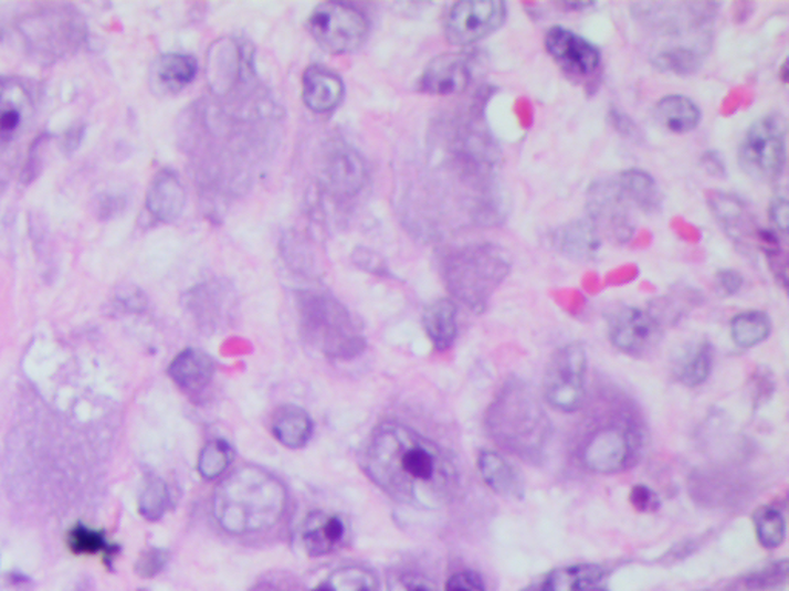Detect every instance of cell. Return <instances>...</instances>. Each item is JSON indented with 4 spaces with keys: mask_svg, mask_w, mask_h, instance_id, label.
<instances>
[{
    "mask_svg": "<svg viewBox=\"0 0 789 591\" xmlns=\"http://www.w3.org/2000/svg\"><path fill=\"white\" fill-rule=\"evenodd\" d=\"M478 472L484 484L503 498L517 500L525 496V483L522 476L499 453L483 450L478 456Z\"/></svg>",
    "mask_w": 789,
    "mask_h": 591,
    "instance_id": "27",
    "label": "cell"
},
{
    "mask_svg": "<svg viewBox=\"0 0 789 591\" xmlns=\"http://www.w3.org/2000/svg\"><path fill=\"white\" fill-rule=\"evenodd\" d=\"M272 432L284 447H304L314 433L311 416L296 405H281L272 416Z\"/></svg>",
    "mask_w": 789,
    "mask_h": 591,
    "instance_id": "31",
    "label": "cell"
},
{
    "mask_svg": "<svg viewBox=\"0 0 789 591\" xmlns=\"http://www.w3.org/2000/svg\"><path fill=\"white\" fill-rule=\"evenodd\" d=\"M769 219L782 234H787L789 221V207L785 196H776L769 207Z\"/></svg>",
    "mask_w": 789,
    "mask_h": 591,
    "instance_id": "49",
    "label": "cell"
},
{
    "mask_svg": "<svg viewBox=\"0 0 789 591\" xmlns=\"http://www.w3.org/2000/svg\"><path fill=\"white\" fill-rule=\"evenodd\" d=\"M214 371L217 366L212 356L198 348H187L181 351L169 367L171 381L190 394L204 390L212 382Z\"/></svg>",
    "mask_w": 789,
    "mask_h": 591,
    "instance_id": "26",
    "label": "cell"
},
{
    "mask_svg": "<svg viewBox=\"0 0 789 591\" xmlns=\"http://www.w3.org/2000/svg\"><path fill=\"white\" fill-rule=\"evenodd\" d=\"M424 330L433 347L439 351L448 350L456 338V305L451 299H436L425 307L423 315Z\"/></svg>",
    "mask_w": 789,
    "mask_h": 591,
    "instance_id": "34",
    "label": "cell"
},
{
    "mask_svg": "<svg viewBox=\"0 0 789 591\" xmlns=\"http://www.w3.org/2000/svg\"><path fill=\"white\" fill-rule=\"evenodd\" d=\"M346 523L339 515L312 511L301 526V542L307 555L326 556L337 551L346 539Z\"/></svg>",
    "mask_w": 789,
    "mask_h": 591,
    "instance_id": "21",
    "label": "cell"
},
{
    "mask_svg": "<svg viewBox=\"0 0 789 591\" xmlns=\"http://www.w3.org/2000/svg\"><path fill=\"white\" fill-rule=\"evenodd\" d=\"M788 562L769 563L745 578V589L749 591H775L787 584Z\"/></svg>",
    "mask_w": 789,
    "mask_h": 591,
    "instance_id": "42",
    "label": "cell"
},
{
    "mask_svg": "<svg viewBox=\"0 0 789 591\" xmlns=\"http://www.w3.org/2000/svg\"><path fill=\"white\" fill-rule=\"evenodd\" d=\"M351 260H354L355 264L359 265V267L367 270V272H388L385 261H382L377 253L370 252V250L367 249H361V246L355 250L354 254H351Z\"/></svg>",
    "mask_w": 789,
    "mask_h": 591,
    "instance_id": "48",
    "label": "cell"
},
{
    "mask_svg": "<svg viewBox=\"0 0 789 591\" xmlns=\"http://www.w3.org/2000/svg\"><path fill=\"white\" fill-rule=\"evenodd\" d=\"M603 574L604 570L593 563L560 567L523 591H588L599 585Z\"/></svg>",
    "mask_w": 789,
    "mask_h": 591,
    "instance_id": "30",
    "label": "cell"
},
{
    "mask_svg": "<svg viewBox=\"0 0 789 591\" xmlns=\"http://www.w3.org/2000/svg\"><path fill=\"white\" fill-rule=\"evenodd\" d=\"M588 374V355L581 344L572 342L558 348L546 368L543 397L550 407L564 413H574L583 404Z\"/></svg>",
    "mask_w": 789,
    "mask_h": 591,
    "instance_id": "10",
    "label": "cell"
},
{
    "mask_svg": "<svg viewBox=\"0 0 789 591\" xmlns=\"http://www.w3.org/2000/svg\"><path fill=\"white\" fill-rule=\"evenodd\" d=\"M509 272V253L492 242L459 246L441 257V274L449 293L475 313L486 310Z\"/></svg>",
    "mask_w": 789,
    "mask_h": 591,
    "instance_id": "4",
    "label": "cell"
},
{
    "mask_svg": "<svg viewBox=\"0 0 789 591\" xmlns=\"http://www.w3.org/2000/svg\"><path fill=\"white\" fill-rule=\"evenodd\" d=\"M234 292L227 282L209 281L183 296V305L202 331L214 333L225 327L234 310Z\"/></svg>",
    "mask_w": 789,
    "mask_h": 591,
    "instance_id": "17",
    "label": "cell"
},
{
    "mask_svg": "<svg viewBox=\"0 0 789 591\" xmlns=\"http://www.w3.org/2000/svg\"><path fill=\"white\" fill-rule=\"evenodd\" d=\"M169 558V551L162 550V548H148L136 562V573L143 578H155L166 569Z\"/></svg>",
    "mask_w": 789,
    "mask_h": 591,
    "instance_id": "43",
    "label": "cell"
},
{
    "mask_svg": "<svg viewBox=\"0 0 789 591\" xmlns=\"http://www.w3.org/2000/svg\"><path fill=\"white\" fill-rule=\"evenodd\" d=\"M249 591H281V590L276 589L275 585L265 584V582H263V584H257V585L253 587V589H250Z\"/></svg>",
    "mask_w": 789,
    "mask_h": 591,
    "instance_id": "53",
    "label": "cell"
},
{
    "mask_svg": "<svg viewBox=\"0 0 789 591\" xmlns=\"http://www.w3.org/2000/svg\"><path fill=\"white\" fill-rule=\"evenodd\" d=\"M233 457L234 452L229 442L222 440L210 441L202 448L201 456H199V475L209 481L218 479L230 467Z\"/></svg>",
    "mask_w": 789,
    "mask_h": 591,
    "instance_id": "40",
    "label": "cell"
},
{
    "mask_svg": "<svg viewBox=\"0 0 789 591\" xmlns=\"http://www.w3.org/2000/svg\"><path fill=\"white\" fill-rule=\"evenodd\" d=\"M341 77L322 65L308 66L303 74V101L315 113H329L341 104Z\"/></svg>",
    "mask_w": 789,
    "mask_h": 591,
    "instance_id": "24",
    "label": "cell"
},
{
    "mask_svg": "<svg viewBox=\"0 0 789 591\" xmlns=\"http://www.w3.org/2000/svg\"><path fill=\"white\" fill-rule=\"evenodd\" d=\"M754 527H756L757 539L765 548H777L782 546L787 536V520L779 508L764 507L754 515Z\"/></svg>",
    "mask_w": 789,
    "mask_h": 591,
    "instance_id": "39",
    "label": "cell"
},
{
    "mask_svg": "<svg viewBox=\"0 0 789 591\" xmlns=\"http://www.w3.org/2000/svg\"><path fill=\"white\" fill-rule=\"evenodd\" d=\"M718 7V3L711 2H644L634 3L631 8L644 29L663 39H671V44L660 49L677 46L678 39H682V44L708 51L690 44L685 39L711 45V23L717 15Z\"/></svg>",
    "mask_w": 789,
    "mask_h": 591,
    "instance_id": "6",
    "label": "cell"
},
{
    "mask_svg": "<svg viewBox=\"0 0 789 591\" xmlns=\"http://www.w3.org/2000/svg\"><path fill=\"white\" fill-rule=\"evenodd\" d=\"M642 447V433L631 418L619 416L597 426L581 445L585 467L601 475L623 472L634 465Z\"/></svg>",
    "mask_w": 789,
    "mask_h": 591,
    "instance_id": "7",
    "label": "cell"
},
{
    "mask_svg": "<svg viewBox=\"0 0 789 591\" xmlns=\"http://www.w3.org/2000/svg\"><path fill=\"white\" fill-rule=\"evenodd\" d=\"M69 546L70 550L76 555L104 553L105 562L108 566H112L113 559L119 553V547L108 542L103 531L92 530L85 526L72 528L69 535Z\"/></svg>",
    "mask_w": 789,
    "mask_h": 591,
    "instance_id": "37",
    "label": "cell"
},
{
    "mask_svg": "<svg viewBox=\"0 0 789 591\" xmlns=\"http://www.w3.org/2000/svg\"><path fill=\"white\" fill-rule=\"evenodd\" d=\"M316 44L332 54L351 53L365 44L369 22L358 8L347 3H322L308 18Z\"/></svg>",
    "mask_w": 789,
    "mask_h": 591,
    "instance_id": "11",
    "label": "cell"
},
{
    "mask_svg": "<svg viewBox=\"0 0 789 591\" xmlns=\"http://www.w3.org/2000/svg\"><path fill=\"white\" fill-rule=\"evenodd\" d=\"M546 50L570 76L589 77L599 72L601 53L596 45L564 27H554L545 38Z\"/></svg>",
    "mask_w": 789,
    "mask_h": 591,
    "instance_id": "18",
    "label": "cell"
},
{
    "mask_svg": "<svg viewBox=\"0 0 789 591\" xmlns=\"http://www.w3.org/2000/svg\"><path fill=\"white\" fill-rule=\"evenodd\" d=\"M550 244L569 260L588 262L599 254L601 236L589 219H581L554 230Z\"/></svg>",
    "mask_w": 789,
    "mask_h": 591,
    "instance_id": "23",
    "label": "cell"
},
{
    "mask_svg": "<svg viewBox=\"0 0 789 591\" xmlns=\"http://www.w3.org/2000/svg\"><path fill=\"white\" fill-rule=\"evenodd\" d=\"M662 338V325L650 312L621 308L609 320V339L621 353L640 358L650 353Z\"/></svg>",
    "mask_w": 789,
    "mask_h": 591,
    "instance_id": "16",
    "label": "cell"
},
{
    "mask_svg": "<svg viewBox=\"0 0 789 591\" xmlns=\"http://www.w3.org/2000/svg\"><path fill=\"white\" fill-rule=\"evenodd\" d=\"M119 202V199L113 198V196H111V198L105 199V203L99 207V213L103 214L105 211V213H107L105 214V218L113 217V213H115V211H119L120 209H123V205H120Z\"/></svg>",
    "mask_w": 789,
    "mask_h": 591,
    "instance_id": "52",
    "label": "cell"
},
{
    "mask_svg": "<svg viewBox=\"0 0 789 591\" xmlns=\"http://www.w3.org/2000/svg\"><path fill=\"white\" fill-rule=\"evenodd\" d=\"M323 188L332 198L350 199L362 190L367 181L365 159L350 145L332 144L323 160Z\"/></svg>",
    "mask_w": 789,
    "mask_h": 591,
    "instance_id": "15",
    "label": "cell"
},
{
    "mask_svg": "<svg viewBox=\"0 0 789 591\" xmlns=\"http://www.w3.org/2000/svg\"><path fill=\"white\" fill-rule=\"evenodd\" d=\"M298 307L304 338L327 358L351 359L365 351L366 340L359 335L350 312L334 296L303 292Z\"/></svg>",
    "mask_w": 789,
    "mask_h": 591,
    "instance_id": "5",
    "label": "cell"
},
{
    "mask_svg": "<svg viewBox=\"0 0 789 591\" xmlns=\"http://www.w3.org/2000/svg\"><path fill=\"white\" fill-rule=\"evenodd\" d=\"M19 33L30 53L45 61H54L81 45L85 36V25L74 10L65 7L50 8L23 19Z\"/></svg>",
    "mask_w": 789,
    "mask_h": 591,
    "instance_id": "8",
    "label": "cell"
},
{
    "mask_svg": "<svg viewBox=\"0 0 789 591\" xmlns=\"http://www.w3.org/2000/svg\"><path fill=\"white\" fill-rule=\"evenodd\" d=\"M33 116V97L21 81L0 77V144L21 135Z\"/></svg>",
    "mask_w": 789,
    "mask_h": 591,
    "instance_id": "20",
    "label": "cell"
},
{
    "mask_svg": "<svg viewBox=\"0 0 789 591\" xmlns=\"http://www.w3.org/2000/svg\"><path fill=\"white\" fill-rule=\"evenodd\" d=\"M393 591H433V589L424 578L409 574L401 579L400 584L394 587Z\"/></svg>",
    "mask_w": 789,
    "mask_h": 591,
    "instance_id": "51",
    "label": "cell"
},
{
    "mask_svg": "<svg viewBox=\"0 0 789 591\" xmlns=\"http://www.w3.org/2000/svg\"><path fill=\"white\" fill-rule=\"evenodd\" d=\"M738 162L756 181L775 182L782 176L787 162V124L782 117L764 116L749 127L738 148Z\"/></svg>",
    "mask_w": 789,
    "mask_h": 591,
    "instance_id": "9",
    "label": "cell"
},
{
    "mask_svg": "<svg viewBox=\"0 0 789 591\" xmlns=\"http://www.w3.org/2000/svg\"><path fill=\"white\" fill-rule=\"evenodd\" d=\"M507 18V6L499 0H466L453 3L444 21L448 41L467 46L497 31Z\"/></svg>",
    "mask_w": 789,
    "mask_h": 591,
    "instance_id": "12",
    "label": "cell"
},
{
    "mask_svg": "<svg viewBox=\"0 0 789 591\" xmlns=\"http://www.w3.org/2000/svg\"><path fill=\"white\" fill-rule=\"evenodd\" d=\"M609 119H611L612 127H614L621 136L632 140L642 139V133H640L639 127H637L634 120H632L627 113L621 112L619 108H611Z\"/></svg>",
    "mask_w": 789,
    "mask_h": 591,
    "instance_id": "46",
    "label": "cell"
},
{
    "mask_svg": "<svg viewBox=\"0 0 789 591\" xmlns=\"http://www.w3.org/2000/svg\"><path fill=\"white\" fill-rule=\"evenodd\" d=\"M771 333V320L764 312H745L732 320L734 344L740 348L759 346Z\"/></svg>",
    "mask_w": 789,
    "mask_h": 591,
    "instance_id": "36",
    "label": "cell"
},
{
    "mask_svg": "<svg viewBox=\"0 0 789 591\" xmlns=\"http://www.w3.org/2000/svg\"><path fill=\"white\" fill-rule=\"evenodd\" d=\"M186 190L175 171L161 170L148 187L146 207L158 222H175L186 207Z\"/></svg>",
    "mask_w": 789,
    "mask_h": 591,
    "instance_id": "22",
    "label": "cell"
},
{
    "mask_svg": "<svg viewBox=\"0 0 789 591\" xmlns=\"http://www.w3.org/2000/svg\"><path fill=\"white\" fill-rule=\"evenodd\" d=\"M198 73L197 59L189 54H162L151 66V85L161 94L181 92Z\"/></svg>",
    "mask_w": 789,
    "mask_h": 591,
    "instance_id": "28",
    "label": "cell"
},
{
    "mask_svg": "<svg viewBox=\"0 0 789 591\" xmlns=\"http://www.w3.org/2000/svg\"><path fill=\"white\" fill-rule=\"evenodd\" d=\"M312 591H377V581L369 570L361 567H344Z\"/></svg>",
    "mask_w": 789,
    "mask_h": 591,
    "instance_id": "38",
    "label": "cell"
},
{
    "mask_svg": "<svg viewBox=\"0 0 789 591\" xmlns=\"http://www.w3.org/2000/svg\"><path fill=\"white\" fill-rule=\"evenodd\" d=\"M588 219L600 236L611 239L616 244H628L634 234L629 202L614 181H597L586 194Z\"/></svg>",
    "mask_w": 789,
    "mask_h": 591,
    "instance_id": "13",
    "label": "cell"
},
{
    "mask_svg": "<svg viewBox=\"0 0 789 591\" xmlns=\"http://www.w3.org/2000/svg\"><path fill=\"white\" fill-rule=\"evenodd\" d=\"M588 591H607V590L600 589V587L597 585V587H592V589H589Z\"/></svg>",
    "mask_w": 789,
    "mask_h": 591,
    "instance_id": "55",
    "label": "cell"
},
{
    "mask_svg": "<svg viewBox=\"0 0 789 591\" xmlns=\"http://www.w3.org/2000/svg\"><path fill=\"white\" fill-rule=\"evenodd\" d=\"M744 285V277L736 270H718L716 274V287L724 296H734L740 292Z\"/></svg>",
    "mask_w": 789,
    "mask_h": 591,
    "instance_id": "47",
    "label": "cell"
},
{
    "mask_svg": "<svg viewBox=\"0 0 789 591\" xmlns=\"http://www.w3.org/2000/svg\"><path fill=\"white\" fill-rule=\"evenodd\" d=\"M486 429L499 448L533 464H540L553 434L540 399L517 378L507 379L492 401Z\"/></svg>",
    "mask_w": 789,
    "mask_h": 591,
    "instance_id": "3",
    "label": "cell"
},
{
    "mask_svg": "<svg viewBox=\"0 0 789 591\" xmlns=\"http://www.w3.org/2000/svg\"><path fill=\"white\" fill-rule=\"evenodd\" d=\"M444 591H486L484 582L475 571H459L452 574L446 582Z\"/></svg>",
    "mask_w": 789,
    "mask_h": 591,
    "instance_id": "44",
    "label": "cell"
},
{
    "mask_svg": "<svg viewBox=\"0 0 789 591\" xmlns=\"http://www.w3.org/2000/svg\"><path fill=\"white\" fill-rule=\"evenodd\" d=\"M714 363V348L706 339L687 344L674 362V374L686 387H698L709 378Z\"/></svg>",
    "mask_w": 789,
    "mask_h": 591,
    "instance_id": "29",
    "label": "cell"
},
{
    "mask_svg": "<svg viewBox=\"0 0 789 591\" xmlns=\"http://www.w3.org/2000/svg\"><path fill=\"white\" fill-rule=\"evenodd\" d=\"M474 62L469 54L448 53L432 59L421 76L420 87L433 96H451L469 87Z\"/></svg>",
    "mask_w": 789,
    "mask_h": 591,
    "instance_id": "19",
    "label": "cell"
},
{
    "mask_svg": "<svg viewBox=\"0 0 789 591\" xmlns=\"http://www.w3.org/2000/svg\"><path fill=\"white\" fill-rule=\"evenodd\" d=\"M616 182L627 201L634 203L644 213H658L662 209V191L655 179L646 171L639 168L621 171Z\"/></svg>",
    "mask_w": 789,
    "mask_h": 591,
    "instance_id": "33",
    "label": "cell"
},
{
    "mask_svg": "<svg viewBox=\"0 0 789 591\" xmlns=\"http://www.w3.org/2000/svg\"><path fill=\"white\" fill-rule=\"evenodd\" d=\"M287 490L278 477L256 465H242L221 481L213 495V516L230 535L271 530L283 518Z\"/></svg>",
    "mask_w": 789,
    "mask_h": 591,
    "instance_id": "2",
    "label": "cell"
},
{
    "mask_svg": "<svg viewBox=\"0 0 789 591\" xmlns=\"http://www.w3.org/2000/svg\"><path fill=\"white\" fill-rule=\"evenodd\" d=\"M655 119L665 130L674 135H685L701 124V108L690 97L671 94L655 105Z\"/></svg>",
    "mask_w": 789,
    "mask_h": 591,
    "instance_id": "32",
    "label": "cell"
},
{
    "mask_svg": "<svg viewBox=\"0 0 789 591\" xmlns=\"http://www.w3.org/2000/svg\"><path fill=\"white\" fill-rule=\"evenodd\" d=\"M209 77L214 93L227 96L253 82L252 49L234 39H222L209 56Z\"/></svg>",
    "mask_w": 789,
    "mask_h": 591,
    "instance_id": "14",
    "label": "cell"
},
{
    "mask_svg": "<svg viewBox=\"0 0 789 591\" xmlns=\"http://www.w3.org/2000/svg\"><path fill=\"white\" fill-rule=\"evenodd\" d=\"M362 469L386 495L412 507H440L459 485L452 457L423 434L394 421L374 430Z\"/></svg>",
    "mask_w": 789,
    "mask_h": 591,
    "instance_id": "1",
    "label": "cell"
},
{
    "mask_svg": "<svg viewBox=\"0 0 789 591\" xmlns=\"http://www.w3.org/2000/svg\"><path fill=\"white\" fill-rule=\"evenodd\" d=\"M702 167L705 168L706 173L711 176L725 178V162L716 151H706L705 155L702 156Z\"/></svg>",
    "mask_w": 789,
    "mask_h": 591,
    "instance_id": "50",
    "label": "cell"
},
{
    "mask_svg": "<svg viewBox=\"0 0 789 591\" xmlns=\"http://www.w3.org/2000/svg\"><path fill=\"white\" fill-rule=\"evenodd\" d=\"M708 202L714 218L736 244L745 246L748 245V239H757L759 230H756L753 214L741 199L733 194L713 193Z\"/></svg>",
    "mask_w": 789,
    "mask_h": 591,
    "instance_id": "25",
    "label": "cell"
},
{
    "mask_svg": "<svg viewBox=\"0 0 789 591\" xmlns=\"http://www.w3.org/2000/svg\"><path fill=\"white\" fill-rule=\"evenodd\" d=\"M703 59H705V51L691 46H667V49L655 50L651 61L659 72L687 76L698 72Z\"/></svg>",
    "mask_w": 789,
    "mask_h": 591,
    "instance_id": "35",
    "label": "cell"
},
{
    "mask_svg": "<svg viewBox=\"0 0 789 591\" xmlns=\"http://www.w3.org/2000/svg\"><path fill=\"white\" fill-rule=\"evenodd\" d=\"M593 3H564L566 10H583V8L592 7Z\"/></svg>",
    "mask_w": 789,
    "mask_h": 591,
    "instance_id": "54",
    "label": "cell"
},
{
    "mask_svg": "<svg viewBox=\"0 0 789 591\" xmlns=\"http://www.w3.org/2000/svg\"><path fill=\"white\" fill-rule=\"evenodd\" d=\"M170 504L169 488L161 477L150 476L139 498V513L148 520L161 519Z\"/></svg>",
    "mask_w": 789,
    "mask_h": 591,
    "instance_id": "41",
    "label": "cell"
},
{
    "mask_svg": "<svg viewBox=\"0 0 789 591\" xmlns=\"http://www.w3.org/2000/svg\"><path fill=\"white\" fill-rule=\"evenodd\" d=\"M629 503L635 510L642 513H652L658 510L660 507V500L655 492H652L646 485H635L632 487L631 493H629Z\"/></svg>",
    "mask_w": 789,
    "mask_h": 591,
    "instance_id": "45",
    "label": "cell"
}]
</instances>
